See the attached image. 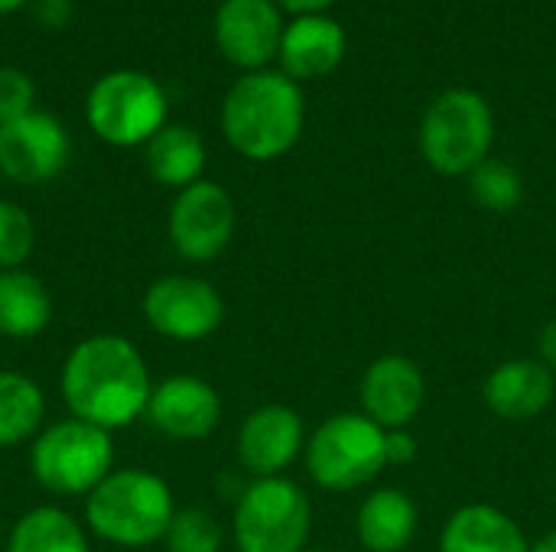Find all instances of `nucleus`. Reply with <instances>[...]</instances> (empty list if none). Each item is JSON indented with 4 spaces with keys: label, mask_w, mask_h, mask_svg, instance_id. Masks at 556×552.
<instances>
[{
    "label": "nucleus",
    "mask_w": 556,
    "mask_h": 552,
    "mask_svg": "<svg viewBox=\"0 0 556 552\" xmlns=\"http://www.w3.org/2000/svg\"><path fill=\"white\" fill-rule=\"evenodd\" d=\"M59 394L68 416L117 433L143 420L153 381L134 342L117 332L81 338L62 361Z\"/></svg>",
    "instance_id": "nucleus-1"
},
{
    "label": "nucleus",
    "mask_w": 556,
    "mask_h": 552,
    "mask_svg": "<svg viewBox=\"0 0 556 552\" xmlns=\"http://www.w3.org/2000/svg\"><path fill=\"white\" fill-rule=\"evenodd\" d=\"M306 104L283 72H244L222 101V133L244 159L270 163L290 153L303 133Z\"/></svg>",
    "instance_id": "nucleus-2"
},
{
    "label": "nucleus",
    "mask_w": 556,
    "mask_h": 552,
    "mask_svg": "<svg viewBox=\"0 0 556 552\" xmlns=\"http://www.w3.org/2000/svg\"><path fill=\"white\" fill-rule=\"evenodd\" d=\"M176 511L173 491L156 472L127 465L85 498V527L111 547L143 550L166 537Z\"/></svg>",
    "instance_id": "nucleus-3"
},
{
    "label": "nucleus",
    "mask_w": 556,
    "mask_h": 552,
    "mask_svg": "<svg viewBox=\"0 0 556 552\" xmlns=\"http://www.w3.org/2000/svg\"><path fill=\"white\" fill-rule=\"evenodd\" d=\"M29 472L55 498H88L114 472V439L85 420H55L29 442Z\"/></svg>",
    "instance_id": "nucleus-4"
},
{
    "label": "nucleus",
    "mask_w": 556,
    "mask_h": 552,
    "mask_svg": "<svg viewBox=\"0 0 556 552\" xmlns=\"http://www.w3.org/2000/svg\"><path fill=\"white\" fill-rule=\"evenodd\" d=\"M495 117L489 101L472 88L437 94L420 120V153L443 176H469L489 159Z\"/></svg>",
    "instance_id": "nucleus-5"
},
{
    "label": "nucleus",
    "mask_w": 556,
    "mask_h": 552,
    "mask_svg": "<svg viewBox=\"0 0 556 552\" xmlns=\"http://www.w3.org/2000/svg\"><path fill=\"white\" fill-rule=\"evenodd\" d=\"M169 101L163 85L137 68H114L101 75L85 98V120L91 133L111 146H147L166 127Z\"/></svg>",
    "instance_id": "nucleus-6"
},
{
    "label": "nucleus",
    "mask_w": 556,
    "mask_h": 552,
    "mask_svg": "<svg viewBox=\"0 0 556 552\" xmlns=\"http://www.w3.org/2000/svg\"><path fill=\"white\" fill-rule=\"evenodd\" d=\"M313 508L290 478H254L235 498L231 537L238 552H306Z\"/></svg>",
    "instance_id": "nucleus-7"
},
{
    "label": "nucleus",
    "mask_w": 556,
    "mask_h": 552,
    "mask_svg": "<svg viewBox=\"0 0 556 552\" xmlns=\"http://www.w3.org/2000/svg\"><path fill=\"white\" fill-rule=\"evenodd\" d=\"M384 436L388 429L365 413L329 416L306 442L309 478L326 491H355L375 482L388 468Z\"/></svg>",
    "instance_id": "nucleus-8"
},
{
    "label": "nucleus",
    "mask_w": 556,
    "mask_h": 552,
    "mask_svg": "<svg viewBox=\"0 0 556 552\" xmlns=\"http://www.w3.org/2000/svg\"><path fill=\"white\" fill-rule=\"evenodd\" d=\"M143 322L169 342H205L225 322L222 293L192 273H166L153 280L140 299Z\"/></svg>",
    "instance_id": "nucleus-9"
},
{
    "label": "nucleus",
    "mask_w": 556,
    "mask_h": 552,
    "mask_svg": "<svg viewBox=\"0 0 556 552\" xmlns=\"http://www.w3.org/2000/svg\"><path fill=\"white\" fill-rule=\"evenodd\" d=\"M238 211L225 185L199 179L176 192L166 218V234L173 251L189 264H208L222 257L235 238Z\"/></svg>",
    "instance_id": "nucleus-10"
},
{
    "label": "nucleus",
    "mask_w": 556,
    "mask_h": 552,
    "mask_svg": "<svg viewBox=\"0 0 556 552\" xmlns=\"http://www.w3.org/2000/svg\"><path fill=\"white\" fill-rule=\"evenodd\" d=\"M72 156L65 124L49 111H29L10 124H0V176L16 185L52 182Z\"/></svg>",
    "instance_id": "nucleus-11"
},
{
    "label": "nucleus",
    "mask_w": 556,
    "mask_h": 552,
    "mask_svg": "<svg viewBox=\"0 0 556 552\" xmlns=\"http://www.w3.org/2000/svg\"><path fill=\"white\" fill-rule=\"evenodd\" d=\"M143 420L166 439L199 442L215 433L222 420V397L195 374H173L153 384Z\"/></svg>",
    "instance_id": "nucleus-12"
},
{
    "label": "nucleus",
    "mask_w": 556,
    "mask_h": 552,
    "mask_svg": "<svg viewBox=\"0 0 556 552\" xmlns=\"http://www.w3.org/2000/svg\"><path fill=\"white\" fill-rule=\"evenodd\" d=\"M283 39L280 7L274 0H222L215 13V42L222 55L244 68L261 72L277 59Z\"/></svg>",
    "instance_id": "nucleus-13"
},
{
    "label": "nucleus",
    "mask_w": 556,
    "mask_h": 552,
    "mask_svg": "<svg viewBox=\"0 0 556 552\" xmlns=\"http://www.w3.org/2000/svg\"><path fill=\"white\" fill-rule=\"evenodd\" d=\"M303 449V420L283 403L257 407L238 429V462L254 478H280Z\"/></svg>",
    "instance_id": "nucleus-14"
},
{
    "label": "nucleus",
    "mask_w": 556,
    "mask_h": 552,
    "mask_svg": "<svg viewBox=\"0 0 556 552\" xmlns=\"http://www.w3.org/2000/svg\"><path fill=\"white\" fill-rule=\"evenodd\" d=\"M362 413L381 429H407L427 400V381L417 361L404 355H384L362 374Z\"/></svg>",
    "instance_id": "nucleus-15"
},
{
    "label": "nucleus",
    "mask_w": 556,
    "mask_h": 552,
    "mask_svg": "<svg viewBox=\"0 0 556 552\" xmlns=\"http://www.w3.org/2000/svg\"><path fill=\"white\" fill-rule=\"evenodd\" d=\"M554 371L531 358L498 364L485 377V387H482L485 407L498 420H508V423H525V420L541 416L554 403Z\"/></svg>",
    "instance_id": "nucleus-16"
},
{
    "label": "nucleus",
    "mask_w": 556,
    "mask_h": 552,
    "mask_svg": "<svg viewBox=\"0 0 556 552\" xmlns=\"http://www.w3.org/2000/svg\"><path fill=\"white\" fill-rule=\"evenodd\" d=\"M283 75L293 81L323 78L339 68L345 59V29L326 13H306L283 26L280 52H277Z\"/></svg>",
    "instance_id": "nucleus-17"
},
{
    "label": "nucleus",
    "mask_w": 556,
    "mask_h": 552,
    "mask_svg": "<svg viewBox=\"0 0 556 552\" xmlns=\"http://www.w3.org/2000/svg\"><path fill=\"white\" fill-rule=\"evenodd\" d=\"M440 552H531V547L505 511L489 504H466L446 521L440 534Z\"/></svg>",
    "instance_id": "nucleus-18"
},
{
    "label": "nucleus",
    "mask_w": 556,
    "mask_h": 552,
    "mask_svg": "<svg viewBox=\"0 0 556 552\" xmlns=\"http://www.w3.org/2000/svg\"><path fill=\"white\" fill-rule=\"evenodd\" d=\"M143 163H147V172L160 185L182 192L202 179L208 150H205V140L199 137V130H192L186 124H166L160 133H153L147 140Z\"/></svg>",
    "instance_id": "nucleus-19"
},
{
    "label": "nucleus",
    "mask_w": 556,
    "mask_h": 552,
    "mask_svg": "<svg viewBox=\"0 0 556 552\" xmlns=\"http://www.w3.org/2000/svg\"><path fill=\"white\" fill-rule=\"evenodd\" d=\"M52 322L49 286L26 267L0 270V335L13 342L36 338Z\"/></svg>",
    "instance_id": "nucleus-20"
},
{
    "label": "nucleus",
    "mask_w": 556,
    "mask_h": 552,
    "mask_svg": "<svg viewBox=\"0 0 556 552\" xmlns=\"http://www.w3.org/2000/svg\"><path fill=\"white\" fill-rule=\"evenodd\" d=\"M417 534V504L397 491L381 488L358 508V540L368 552H404Z\"/></svg>",
    "instance_id": "nucleus-21"
},
{
    "label": "nucleus",
    "mask_w": 556,
    "mask_h": 552,
    "mask_svg": "<svg viewBox=\"0 0 556 552\" xmlns=\"http://www.w3.org/2000/svg\"><path fill=\"white\" fill-rule=\"evenodd\" d=\"M3 552H91V543L88 527L68 511L39 504L13 521Z\"/></svg>",
    "instance_id": "nucleus-22"
},
{
    "label": "nucleus",
    "mask_w": 556,
    "mask_h": 552,
    "mask_svg": "<svg viewBox=\"0 0 556 552\" xmlns=\"http://www.w3.org/2000/svg\"><path fill=\"white\" fill-rule=\"evenodd\" d=\"M46 426V394L23 374L0 368V449L33 442Z\"/></svg>",
    "instance_id": "nucleus-23"
},
{
    "label": "nucleus",
    "mask_w": 556,
    "mask_h": 552,
    "mask_svg": "<svg viewBox=\"0 0 556 552\" xmlns=\"http://www.w3.org/2000/svg\"><path fill=\"white\" fill-rule=\"evenodd\" d=\"M469 195L476 205L495 215H508L525 202V179L505 159H485L469 172Z\"/></svg>",
    "instance_id": "nucleus-24"
},
{
    "label": "nucleus",
    "mask_w": 556,
    "mask_h": 552,
    "mask_svg": "<svg viewBox=\"0 0 556 552\" xmlns=\"http://www.w3.org/2000/svg\"><path fill=\"white\" fill-rule=\"evenodd\" d=\"M163 543L166 552H222L225 530L205 508H179Z\"/></svg>",
    "instance_id": "nucleus-25"
},
{
    "label": "nucleus",
    "mask_w": 556,
    "mask_h": 552,
    "mask_svg": "<svg viewBox=\"0 0 556 552\" xmlns=\"http://www.w3.org/2000/svg\"><path fill=\"white\" fill-rule=\"evenodd\" d=\"M36 247V224L29 211L10 198H0V270H16Z\"/></svg>",
    "instance_id": "nucleus-26"
},
{
    "label": "nucleus",
    "mask_w": 556,
    "mask_h": 552,
    "mask_svg": "<svg viewBox=\"0 0 556 552\" xmlns=\"http://www.w3.org/2000/svg\"><path fill=\"white\" fill-rule=\"evenodd\" d=\"M36 107V85L26 72L0 65V124H10Z\"/></svg>",
    "instance_id": "nucleus-27"
},
{
    "label": "nucleus",
    "mask_w": 556,
    "mask_h": 552,
    "mask_svg": "<svg viewBox=\"0 0 556 552\" xmlns=\"http://www.w3.org/2000/svg\"><path fill=\"white\" fill-rule=\"evenodd\" d=\"M417 455V439L407 429H388L384 436V459L388 465H407Z\"/></svg>",
    "instance_id": "nucleus-28"
},
{
    "label": "nucleus",
    "mask_w": 556,
    "mask_h": 552,
    "mask_svg": "<svg viewBox=\"0 0 556 552\" xmlns=\"http://www.w3.org/2000/svg\"><path fill=\"white\" fill-rule=\"evenodd\" d=\"M33 16L46 29H62L72 20V0H33Z\"/></svg>",
    "instance_id": "nucleus-29"
},
{
    "label": "nucleus",
    "mask_w": 556,
    "mask_h": 552,
    "mask_svg": "<svg viewBox=\"0 0 556 552\" xmlns=\"http://www.w3.org/2000/svg\"><path fill=\"white\" fill-rule=\"evenodd\" d=\"M538 351H541V364H547L551 371H556V319H551L541 332V342H538Z\"/></svg>",
    "instance_id": "nucleus-30"
},
{
    "label": "nucleus",
    "mask_w": 556,
    "mask_h": 552,
    "mask_svg": "<svg viewBox=\"0 0 556 552\" xmlns=\"http://www.w3.org/2000/svg\"><path fill=\"white\" fill-rule=\"evenodd\" d=\"M274 3L296 13V16H306V13H323L332 0H274Z\"/></svg>",
    "instance_id": "nucleus-31"
},
{
    "label": "nucleus",
    "mask_w": 556,
    "mask_h": 552,
    "mask_svg": "<svg viewBox=\"0 0 556 552\" xmlns=\"http://www.w3.org/2000/svg\"><path fill=\"white\" fill-rule=\"evenodd\" d=\"M531 552H556V530L554 534H547L544 540H538V543L531 547Z\"/></svg>",
    "instance_id": "nucleus-32"
},
{
    "label": "nucleus",
    "mask_w": 556,
    "mask_h": 552,
    "mask_svg": "<svg viewBox=\"0 0 556 552\" xmlns=\"http://www.w3.org/2000/svg\"><path fill=\"white\" fill-rule=\"evenodd\" d=\"M26 3H33V0H0V16H7V13H16V10H23Z\"/></svg>",
    "instance_id": "nucleus-33"
},
{
    "label": "nucleus",
    "mask_w": 556,
    "mask_h": 552,
    "mask_svg": "<svg viewBox=\"0 0 556 552\" xmlns=\"http://www.w3.org/2000/svg\"><path fill=\"white\" fill-rule=\"evenodd\" d=\"M306 552H332V550H306Z\"/></svg>",
    "instance_id": "nucleus-34"
}]
</instances>
